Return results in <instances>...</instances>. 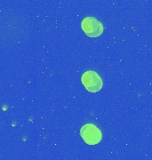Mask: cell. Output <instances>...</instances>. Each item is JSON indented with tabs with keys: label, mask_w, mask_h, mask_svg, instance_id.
I'll list each match as a JSON object with an SVG mask.
<instances>
[{
	"label": "cell",
	"mask_w": 152,
	"mask_h": 160,
	"mask_svg": "<svg viewBox=\"0 0 152 160\" xmlns=\"http://www.w3.org/2000/svg\"><path fill=\"white\" fill-rule=\"evenodd\" d=\"M81 29L88 37L97 38L102 34L104 27L102 23L96 18L85 17L81 22Z\"/></svg>",
	"instance_id": "cell-3"
},
{
	"label": "cell",
	"mask_w": 152,
	"mask_h": 160,
	"mask_svg": "<svg viewBox=\"0 0 152 160\" xmlns=\"http://www.w3.org/2000/svg\"><path fill=\"white\" fill-rule=\"evenodd\" d=\"M81 82L85 89L90 92H97L103 86V81L94 70L85 71L81 77Z\"/></svg>",
	"instance_id": "cell-2"
},
{
	"label": "cell",
	"mask_w": 152,
	"mask_h": 160,
	"mask_svg": "<svg viewBox=\"0 0 152 160\" xmlns=\"http://www.w3.org/2000/svg\"><path fill=\"white\" fill-rule=\"evenodd\" d=\"M80 135L88 145H96L101 142L102 132L94 124H85L80 129Z\"/></svg>",
	"instance_id": "cell-1"
}]
</instances>
